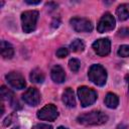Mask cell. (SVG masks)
<instances>
[{
  "instance_id": "obj_16",
  "label": "cell",
  "mask_w": 129,
  "mask_h": 129,
  "mask_svg": "<svg viewBox=\"0 0 129 129\" xmlns=\"http://www.w3.org/2000/svg\"><path fill=\"white\" fill-rule=\"evenodd\" d=\"M30 81L35 84H41L44 81V74L39 70V69H34L30 73Z\"/></svg>"
},
{
  "instance_id": "obj_9",
  "label": "cell",
  "mask_w": 129,
  "mask_h": 129,
  "mask_svg": "<svg viewBox=\"0 0 129 129\" xmlns=\"http://www.w3.org/2000/svg\"><path fill=\"white\" fill-rule=\"evenodd\" d=\"M93 49L98 55L105 56V55L109 54V52L111 50V41L109 40V38L97 39L93 43Z\"/></svg>"
},
{
  "instance_id": "obj_8",
  "label": "cell",
  "mask_w": 129,
  "mask_h": 129,
  "mask_svg": "<svg viewBox=\"0 0 129 129\" xmlns=\"http://www.w3.org/2000/svg\"><path fill=\"white\" fill-rule=\"evenodd\" d=\"M6 81L8 82V84L12 88H14L16 90H22L26 86V83H25V80H24L23 76L20 73H17V72L8 73L6 75Z\"/></svg>"
},
{
  "instance_id": "obj_27",
  "label": "cell",
  "mask_w": 129,
  "mask_h": 129,
  "mask_svg": "<svg viewBox=\"0 0 129 129\" xmlns=\"http://www.w3.org/2000/svg\"><path fill=\"white\" fill-rule=\"evenodd\" d=\"M57 129H68V128L67 127H63V126H59Z\"/></svg>"
},
{
  "instance_id": "obj_14",
  "label": "cell",
  "mask_w": 129,
  "mask_h": 129,
  "mask_svg": "<svg viewBox=\"0 0 129 129\" xmlns=\"http://www.w3.org/2000/svg\"><path fill=\"white\" fill-rule=\"evenodd\" d=\"M116 15L120 21H124L129 18V3L121 4L116 9Z\"/></svg>"
},
{
  "instance_id": "obj_19",
  "label": "cell",
  "mask_w": 129,
  "mask_h": 129,
  "mask_svg": "<svg viewBox=\"0 0 129 129\" xmlns=\"http://www.w3.org/2000/svg\"><path fill=\"white\" fill-rule=\"evenodd\" d=\"M80 66H81V62L77 58H71L69 61V68L74 73H77L80 70Z\"/></svg>"
},
{
  "instance_id": "obj_23",
  "label": "cell",
  "mask_w": 129,
  "mask_h": 129,
  "mask_svg": "<svg viewBox=\"0 0 129 129\" xmlns=\"http://www.w3.org/2000/svg\"><path fill=\"white\" fill-rule=\"evenodd\" d=\"M32 129H52V127L48 124H36Z\"/></svg>"
},
{
  "instance_id": "obj_4",
  "label": "cell",
  "mask_w": 129,
  "mask_h": 129,
  "mask_svg": "<svg viewBox=\"0 0 129 129\" xmlns=\"http://www.w3.org/2000/svg\"><path fill=\"white\" fill-rule=\"evenodd\" d=\"M78 96L83 107H88L94 104L97 100V92L94 89L88 88L86 86H82L78 88Z\"/></svg>"
},
{
  "instance_id": "obj_17",
  "label": "cell",
  "mask_w": 129,
  "mask_h": 129,
  "mask_svg": "<svg viewBox=\"0 0 129 129\" xmlns=\"http://www.w3.org/2000/svg\"><path fill=\"white\" fill-rule=\"evenodd\" d=\"M70 48L72 51H75V52H79V51H83L84 48H85V43L83 42L82 39H75L71 42L70 44Z\"/></svg>"
},
{
  "instance_id": "obj_22",
  "label": "cell",
  "mask_w": 129,
  "mask_h": 129,
  "mask_svg": "<svg viewBox=\"0 0 129 129\" xmlns=\"http://www.w3.org/2000/svg\"><path fill=\"white\" fill-rule=\"evenodd\" d=\"M118 35L121 36V37H129V28L128 27H123V28L119 29Z\"/></svg>"
},
{
  "instance_id": "obj_15",
  "label": "cell",
  "mask_w": 129,
  "mask_h": 129,
  "mask_svg": "<svg viewBox=\"0 0 129 129\" xmlns=\"http://www.w3.org/2000/svg\"><path fill=\"white\" fill-rule=\"evenodd\" d=\"M119 104V98L114 93H108L105 97V105L110 109H115Z\"/></svg>"
},
{
  "instance_id": "obj_2",
  "label": "cell",
  "mask_w": 129,
  "mask_h": 129,
  "mask_svg": "<svg viewBox=\"0 0 129 129\" xmlns=\"http://www.w3.org/2000/svg\"><path fill=\"white\" fill-rule=\"evenodd\" d=\"M88 77L93 84L102 87L106 84L107 72L101 64H92L91 68L89 69Z\"/></svg>"
},
{
  "instance_id": "obj_21",
  "label": "cell",
  "mask_w": 129,
  "mask_h": 129,
  "mask_svg": "<svg viewBox=\"0 0 129 129\" xmlns=\"http://www.w3.org/2000/svg\"><path fill=\"white\" fill-rule=\"evenodd\" d=\"M68 54H69V49L66 48V47H59V48L56 50V56H58L59 58L66 57Z\"/></svg>"
},
{
  "instance_id": "obj_11",
  "label": "cell",
  "mask_w": 129,
  "mask_h": 129,
  "mask_svg": "<svg viewBox=\"0 0 129 129\" xmlns=\"http://www.w3.org/2000/svg\"><path fill=\"white\" fill-rule=\"evenodd\" d=\"M50 76H51L52 81H53L54 83H57V84H61V83H63L64 80H66V73H64L63 69H62L60 66H58V64L54 66V67L51 69V71H50Z\"/></svg>"
},
{
  "instance_id": "obj_1",
  "label": "cell",
  "mask_w": 129,
  "mask_h": 129,
  "mask_svg": "<svg viewBox=\"0 0 129 129\" xmlns=\"http://www.w3.org/2000/svg\"><path fill=\"white\" fill-rule=\"evenodd\" d=\"M77 121H78V123H80L82 125H86V126L102 125L108 121V116L102 111L94 110V111L80 115L77 118Z\"/></svg>"
},
{
  "instance_id": "obj_3",
  "label": "cell",
  "mask_w": 129,
  "mask_h": 129,
  "mask_svg": "<svg viewBox=\"0 0 129 129\" xmlns=\"http://www.w3.org/2000/svg\"><path fill=\"white\" fill-rule=\"evenodd\" d=\"M38 19V11L36 10H28L24 11L21 14V23H22V29L25 33L32 32L37 23Z\"/></svg>"
},
{
  "instance_id": "obj_13",
  "label": "cell",
  "mask_w": 129,
  "mask_h": 129,
  "mask_svg": "<svg viewBox=\"0 0 129 129\" xmlns=\"http://www.w3.org/2000/svg\"><path fill=\"white\" fill-rule=\"evenodd\" d=\"M0 49H1V55L4 58H11L13 56V54H14L13 46L9 42H7L5 40H1Z\"/></svg>"
},
{
  "instance_id": "obj_10",
  "label": "cell",
  "mask_w": 129,
  "mask_h": 129,
  "mask_svg": "<svg viewBox=\"0 0 129 129\" xmlns=\"http://www.w3.org/2000/svg\"><path fill=\"white\" fill-rule=\"evenodd\" d=\"M23 101L30 105V106H36L40 102V94L37 89L35 88H28L22 95Z\"/></svg>"
},
{
  "instance_id": "obj_7",
  "label": "cell",
  "mask_w": 129,
  "mask_h": 129,
  "mask_svg": "<svg viewBox=\"0 0 129 129\" xmlns=\"http://www.w3.org/2000/svg\"><path fill=\"white\" fill-rule=\"evenodd\" d=\"M115 24H116V22H115L114 16L111 13L107 12L101 17V19L97 25V30L100 33L107 32V31L113 30L115 27Z\"/></svg>"
},
{
  "instance_id": "obj_24",
  "label": "cell",
  "mask_w": 129,
  "mask_h": 129,
  "mask_svg": "<svg viewBox=\"0 0 129 129\" xmlns=\"http://www.w3.org/2000/svg\"><path fill=\"white\" fill-rule=\"evenodd\" d=\"M11 117H12V116H9V117H7V118L4 120V123H3L4 126H8V125L11 124V122H12V121H11Z\"/></svg>"
},
{
  "instance_id": "obj_12",
  "label": "cell",
  "mask_w": 129,
  "mask_h": 129,
  "mask_svg": "<svg viewBox=\"0 0 129 129\" xmlns=\"http://www.w3.org/2000/svg\"><path fill=\"white\" fill-rule=\"evenodd\" d=\"M62 102L69 108H74L76 106V99L74 91L71 88H67L62 93Z\"/></svg>"
},
{
  "instance_id": "obj_6",
  "label": "cell",
  "mask_w": 129,
  "mask_h": 129,
  "mask_svg": "<svg viewBox=\"0 0 129 129\" xmlns=\"http://www.w3.org/2000/svg\"><path fill=\"white\" fill-rule=\"evenodd\" d=\"M58 116L57 109L54 105L48 104L45 105L37 112V118L43 121H54Z\"/></svg>"
},
{
  "instance_id": "obj_5",
  "label": "cell",
  "mask_w": 129,
  "mask_h": 129,
  "mask_svg": "<svg viewBox=\"0 0 129 129\" xmlns=\"http://www.w3.org/2000/svg\"><path fill=\"white\" fill-rule=\"evenodd\" d=\"M70 23L77 32H91L93 30V24L88 18L74 17L70 20Z\"/></svg>"
},
{
  "instance_id": "obj_18",
  "label": "cell",
  "mask_w": 129,
  "mask_h": 129,
  "mask_svg": "<svg viewBox=\"0 0 129 129\" xmlns=\"http://www.w3.org/2000/svg\"><path fill=\"white\" fill-rule=\"evenodd\" d=\"M1 97H2L3 100H7V101H10V102L12 100H14L13 93L10 90H8L5 86H2L1 87Z\"/></svg>"
},
{
  "instance_id": "obj_20",
  "label": "cell",
  "mask_w": 129,
  "mask_h": 129,
  "mask_svg": "<svg viewBox=\"0 0 129 129\" xmlns=\"http://www.w3.org/2000/svg\"><path fill=\"white\" fill-rule=\"evenodd\" d=\"M118 55L121 56V57H128L129 56V45H126V44H123L119 47L118 51H117Z\"/></svg>"
},
{
  "instance_id": "obj_25",
  "label": "cell",
  "mask_w": 129,
  "mask_h": 129,
  "mask_svg": "<svg viewBox=\"0 0 129 129\" xmlns=\"http://www.w3.org/2000/svg\"><path fill=\"white\" fill-rule=\"evenodd\" d=\"M27 4H31V5H35V4H39L41 1H28V0H26L25 1Z\"/></svg>"
},
{
  "instance_id": "obj_26",
  "label": "cell",
  "mask_w": 129,
  "mask_h": 129,
  "mask_svg": "<svg viewBox=\"0 0 129 129\" xmlns=\"http://www.w3.org/2000/svg\"><path fill=\"white\" fill-rule=\"evenodd\" d=\"M126 80H127V83H128V89H129V75H127Z\"/></svg>"
},
{
  "instance_id": "obj_28",
  "label": "cell",
  "mask_w": 129,
  "mask_h": 129,
  "mask_svg": "<svg viewBox=\"0 0 129 129\" xmlns=\"http://www.w3.org/2000/svg\"><path fill=\"white\" fill-rule=\"evenodd\" d=\"M13 129H20V128H19V127H14Z\"/></svg>"
}]
</instances>
